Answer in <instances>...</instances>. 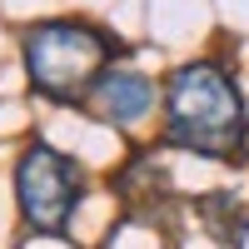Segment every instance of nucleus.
Instances as JSON below:
<instances>
[{
  "label": "nucleus",
  "instance_id": "3",
  "mask_svg": "<svg viewBox=\"0 0 249 249\" xmlns=\"http://www.w3.org/2000/svg\"><path fill=\"white\" fill-rule=\"evenodd\" d=\"M15 199H20V214H25L30 230L60 234L75 214V199H80L75 160H65L50 144H30L15 164Z\"/></svg>",
  "mask_w": 249,
  "mask_h": 249
},
{
  "label": "nucleus",
  "instance_id": "4",
  "mask_svg": "<svg viewBox=\"0 0 249 249\" xmlns=\"http://www.w3.org/2000/svg\"><path fill=\"white\" fill-rule=\"evenodd\" d=\"M150 105H155V85L135 70H105L100 85L90 90V110L110 124H135L150 115Z\"/></svg>",
  "mask_w": 249,
  "mask_h": 249
},
{
  "label": "nucleus",
  "instance_id": "2",
  "mask_svg": "<svg viewBox=\"0 0 249 249\" xmlns=\"http://www.w3.org/2000/svg\"><path fill=\"white\" fill-rule=\"evenodd\" d=\"M120 55V40L95 30V25H80V20H45L25 35V75L30 85L45 95V100H85L100 75L110 70V60Z\"/></svg>",
  "mask_w": 249,
  "mask_h": 249
},
{
  "label": "nucleus",
  "instance_id": "1",
  "mask_svg": "<svg viewBox=\"0 0 249 249\" xmlns=\"http://www.w3.org/2000/svg\"><path fill=\"white\" fill-rule=\"evenodd\" d=\"M164 120H170L164 140L190 155L224 160V164H234L244 155V140H249L244 100L234 90V80L224 75V65H214V60H190L170 75Z\"/></svg>",
  "mask_w": 249,
  "mask_h": 249
}]
</instances>
